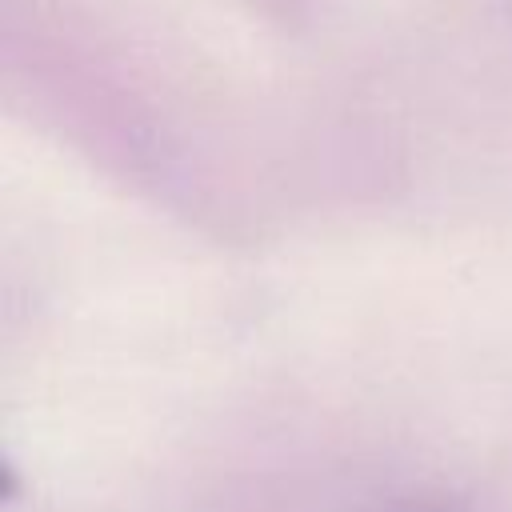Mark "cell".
Listing matches in <instances>:
<instances>
[{
    "label": "cell",
    "mask_w": 512,
    "mask_h": 512,
    "mask_svg": "<svg viewBox=\"0 0 512 512\" xmlns=\"http://www.w3.org/2000/svg\"><path fill=\"white\" fill-rule=\"evenodd\" d=\"M392 512H456V508H448V504H432V500H416V504H400V508H392Z\"/></svg>",
    "instance_id": "cell-1"
}]
</instances>
